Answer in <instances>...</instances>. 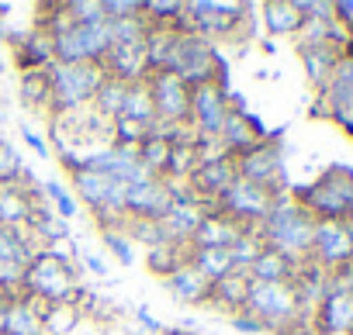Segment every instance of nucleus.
I'll list each match as a JSON object with an SVG mask.
<instances>
[{
    "label": "nucleus",
    "mask_w": 353,
    "mask_h": 335,
    "mask_svg": "<svg viewBox=\"0 0 353 335\" xmlns=\"http://www.w3.org/2000/svg\"><path fill=\"white\" fill-rule=\"evenodd\" d=\"M73 263H80V270L87 266V270H90L94 277H108V270H111V266H108V259H104L101 252H90V249H80L77 242H73Z\"/></svg>",
    "instance_id": "obj_43"
},
{
    "label": "nucleus",
    "mask_w": 353,
    "mask_h": 335,
    "mask_svg": "<svg viewBox=\"0 0 353 335\" xmlns=\"http://www.w3.org/2000/svg\"><path fill=\"white\" fill-rule=\"evenodd\" d=\"M229 118V90L219 83H205L191 90V128L205 138H219L222 125Z\"/></svg>",
    "instance_id": "obj_14"
},
{
    "label": "nucleus",
    "mask_w": 353,
    "mask_h": 335,
    "mask_svg": "<svg viewBox=\"0 0 353 335\" xmlns=\"http://www.w3.org/2000/svg\"><path fill=\"white\" fill-rule=\"evenodd\" d=\"M8 49H11V63L14 69L25 73H39L49 69L52 59V35L42 28H28V32H8Z\"/></svg>",
    "instance_id": "obj_15"
},
{
    "label": "nucleus",
    "mask_w": 353,
    "mask_h": 335,
    "mask_svg": "<svg viewBox=\"0 0 353 335\" xmlns=\"http://www.w3.org/2000/svg\"><path fill=\"white\" fill-rule=\"evenodd\" d=\"M194 138H198V135H194ZM194 138H181V142H173V145H170V159H166V180H191V177H194V170L201 166Z\"/></svg>",
    "instance_id": "obj_30"
},
{
    "label": "nucleus",
    "mask_w": 353,
    "mask_h": 335,
    "mask_svg": "<svg viewBox=\"0 0 353 335\" xmlns=\"http://www.w3.org/2000/svg\"><path fill=\"white\" fill-rule=\"evenodd\" d=\"M145 87L152 97V121L191 128V87L184 80H176L173 73H149Z\"/></svg>",
    "instance_id": "obj_10"
},
{
    "label": "nucleus",
    "mask_w": 353,
    "mask_h": 335,
    "mask_svg": "<svg viewBox=\"0 0 353 335\" xmlns=\"http://www.w3.org/2000/svg\"><path fill=\"white\" fill-rule=\"evenodd\" d=\"M42 197H46V204L52 208V215H59L63 221H73L77 215H80V204H77V197H73V191L63 184V180H42Z\"/></svg>",
    "instance_id": "obj_32"
},
{
    "label": "nucleus",
    "mask_w": 353,
    "mask_h": 335,
    "mask_svg": "<svg viewBox=\"0 0 353 335\" xmlns=\"http://www.w3.org/2000/svg\"><path fill=\"white\" fill-rule=\"evenodd\" d=\"M66 11L77 25H94V21H104V11H101V0H66Z\"/></svg>",
    "instance_id": "obj_42"
},
{
    "label": "nucleus",
    "mask_w": 353,
    "mask_h": 335,
    "mask_svg": "<svg viewBox=\"0 0 353 335\" xmlns=\"http://www.w3.org/2000/svg\"><path fill=\"white\" fill-rule=\"evenodd\" d=\"M80 266L73 263V242L42 249L21 277V294L42 304H70L80 287Z\"/></svg>",
    "instance_id": "obj_1"
},
{
    "label": "nucleus",
    "mask_w": 353,
    "mask_h": 335,
    "mask_svg": "<svg viewBox=\"0 0 353 335\" xmlns=\"http://www.w3.org/2000/svg\"><path fill=\"white\" fill-rule=\"evenodd\" d=\"M294 273H298V263H291L288 256H281V252H274V249H267V246H263V252L253 259V266L246 270V277L256 280V283H291Z\"/></svg>",
    "instance_id": "obj_22"
},
{
    "label": "nucleus",
    "mask_w": 353,
    "mask_h": 335,
    "mask_svg": "<svg viewBox=\"0 0 353 335\" xmlns=\"http://www.w3.org/2000/svg\"><path fill=\"white\" fill-rule=\"evenodd\" d=\"M121 118H132V121H142V125H149V121L156 118V114H152V97H149V87H145V80L128 87V94H125V104H121Z\"/></svg>",
    "instance_id": "obj_35"
},
{
    "label": "nucleus",
    "mask_w": 353,
    "mask_h": 335,
    "mask_svg": "<svg viewBox=\"0 0 353 335\" xmlns=\"http://www.w3.org/2000/svg\"><path fill=\"white\" fill-rule=\"evenodd\" d=\"M243 311H250L274 335H288L291 328L301 325V318H312L301 307V301H298V294H294L291 283H256V280H250V287H246V307Z\"/></svg>",
    "instance_id": "obj_5"
},
{
    "label": "nucleus",
    "mask_w": 353,
    "mask_h": 335,
    "mask_svg": "<svg viewBox=\"0 0 353 335\" xmlns=\"http://www.w3.org/2000/svg\"><path fill=\"white\" fill-rule=\"evenodd\" d=\"M77 321H80V307H77L73 301H70V304H49L46 314H42L46 335H70Z\"/></svg>",
    "instance_id": "obj_36"
},
{
    "label": "nucleus",
    "mask_w": 353,
    "mask_h": 335,
    "mask_svg": "<svg viewBox=\"0 0 353 335\" xmlns=\"http://www.w3.org/2000/svg\"><path fill=\"white\" fill-rule=\"evenodd\" d=\"M49 87H52V97H49V111L52 118H63V114H80L90 107L101 80L108 76L104 66H94V63H83V66H63V63H52L49 69Z\"/></svg>",
    "instance_id": "obj_6"
},
{
    "label": "nucleus",
    "mask_w": 353,
    "mask_h": 335,
    "mask_svg": "<svg viewBox=\"0 0 353 335\" xmlns=\"http://www.w3.org/2000/svg\"><path fill=\"white\" fill-rule=\"evenodd\" d=\"M239 232H243V228L232 225L229 218H222V215H205V221L198 225V232H194V239H191V249H229Z\"/></svg>",
    "instance_id": "obj_24"
},
{
    "label": "nucleus",
    "mask_w": 353,
    "mask_h": 335,
    "mask_svg": "<svg viewBox=\"0 0 353 335\" xmlns=\"http://www.w3.org/2000/svg\"><path fill=\"white\" fill-rule=\"evenodd\" d=\"M188 263H191V246H176V242L166 239V242L145 249V266H149V273H156L159 280L170 277L173 270L188 266Z\"/></svg>",
    "instance_id": "obj_26"
},
{
    "label": "nucleus",
    "mask_w": 353,
    "mask_h": 335,
    "mask_svg": "<svg viewBox=\"0 0 353 335\" xmlns=\"http://www.w3.org/2000/svg\"><path fill=\"white\" fill-rule=\"evenodd\" d=\"M229 325H232L239 335H263V332H267V328H263V325L250 314V311H236V314L229 318Z\"/></svg>",
    "instance_id": "obj_45"
},
{
    "label": "nucleus",
    "mask_w": 353,
    "mask_h": 335,
    "mask_svg": "<svg viewBox=\"0 0 353 335\" xmlns=\"http://www.w3.org/2000/svg\"><path fill=\"white\" fill-rule=\"evenodd\" d=\"M18 97L25 107L32 111H49V97H52V87H49V73L39 69V73H25L21 83H18Z\"/></svg>",
    "instance_id": "obj_31"
},
{
    "label": "nucleus",
    "mask_w": 353,
    "mask_h": 335,
    "mask_svg": "<svg viewBox=\"0 0 353 335\" xmlns=\"http://www.w3.org/2000/svg\"><path fill=\"white\" fill-rule=\"evenodd\" d=\"M21 166H25V159L18 155V149H14L11 142L0 138V187H11V184H18Z\"/></svg>",
    "instance_id": "obj_40"
},
{
    "label": "nucleus",
    "mask_w": 353,
    "mask_h": 335,
    "mask_svg": "<svg viewBox=\"0 0 353 335\" xmlns=\"http://www.w3.org/2000/svg\"><path fill=\"white\" fill-rule=\"evenodd\" d=\"M277 197H284V194H274V191L256 187V184H250V180H236V184L212 204V215H222V218H229V221L239 225V228H260Z\"/></svg>",
    "instance_id": "obj_8"
},
{
    "label": "nucleus",
    "mask_w": 353,
    "mask_h": 335,
    "mask_svg": "<svg viewBox=\"0 0 353 335\" xmlns=\"http://www.w3.org/2000/svg\"><path fill=\"white\" fill-rule=\"evenodd\" d=\"M0 335H46L42 311L25 294L11 297V307H8V318H4V332Z\"/></svg>",
    "instance_id": "obj_23"
},
{
    "label": "nucleus",
    "mask_w": 353,
    "mask_h": 335,
    "mask_svg": "<svg viewBox=\"0 0 353 335\" xmlns=\"http://www.w3.org/2000/svg\"><path fill=\"white\" fill-rule=\"evenodd\" d=\"M42 249L32 242V235L25 228H0V263H14V266H28Z\"/></svg>",
    "instance_id": "obj_27"
},
{
    "label": "nucleus",
    "mask_w": 353,
    "mask_h": 335,
    "mask_svg": "<svg viewBox=\"0 0 353 335\" xmlns=\"http://www.w3.org/2000/svg\"><path fill=\"white\" fill-rule=\"evenodd\" d=\"M260 14H263V28L274 35V39H281V35H298L301 32V14L294 11V0H267V4L260 8Z\"/></svg>",
    "instance_id": "obj_25"
},
{
    "label": "nucleus",
    "mask_w": 353,
    "mask_h": 335,
    "mask_svg": "<svg viewBox=\"0 0 353 335\" xmlns=\"http://www.w3.org/2000/svg\"><path fill=\"white\" fill-rule=\"evenodd\" d=\"M108 52H111V21L73 25L70 32L52 39V59L63 66H83V63L101 66Z\"/></svg>",
    "instance_id": "obj_7"
},
{
    "label": "nucleus",
    "mask_w": 353,
    "mask_h": 335,
    "mask_svg": "<svg viewBox=\"0 0 353 335\" xmlns=\"http://www.w3.org/2000/svg\"><path fill=\"white\" fill-rule=\"evenodd\" d=\"M312 235H315V218L301 204H294L288 194L274 201L270 215L260 225L263 246L281 252V256H288L291 263L312 259Z\"/></svg>",
    "instance_id": "obj_2"
},
{
    "label": "nucleus",
    "mask_w": 353,
    "mask_h": 335,
    "mask_svg": "<svg viewBox=\"0 0 353 335\" xmlns=\"http://www.w3.org/2000/svg\"><path fill=\"white\" fill-rule=\"evenodd\" d=\"M219 56H222L219 45H212L201 35H176V32H170V42H166V52H163V63H159L156 73H173L176 80H184L194 90V87L215 83Z\"/></svg>",
    "instance_id": "obj_4"
},
{
    "label": "nucleus",
    "mask_w": 353,
    "mask_h": 335,
    "mask_svg": "<svg viewBox=\"0 0 353 335\" xmlns=\"http://www.w3.org/2000/svg\"><path fill=\"white\" fill-rule=\"evenodd\" d=\"M46 197H32L21 187H0V228H28L35 208H42Z\"/></svg>",
    "instance_id": "obj_18"
},
{
    "label": "nucleus",
    "mask_w": 353,
    "mask_h": 335,
    "mask_svg": "<svg viewBox=\"0 0 353 335\" xmlns=\"http://www.w3.org/2000/svg\"><path fill=\"white\" fill-rule=\"evenodd\" d=\"M145 142V125L132 118H114L111 121V145L118 149H139Z\"/></svg>",
    "instance_id": "obj_37"
},
{
    "label": "nucleus",
    "mask_w": 353,
    "mask_h": 335,
    "mask_svg": "<svg viewBox=\"0 0 353 335\" xmlns=\"http://www.w3.org/2000/svg\"><path fill=\"white\" fill-rule=\"evenodd\" d=\"M201 221H205V208H201V204H173L170 215H166L159 225H163V235H166L170 242L191 246V239H194V232H198Z\"/></svg>",
    "instance_id": "obj_20"
},
{
    "label": "nucleus",
    "mask_w": 353,
    "mask_h": 335,
    "mask_svg": "<svg viewBox=\"0 0 353 335\" xmlns=\"http://www.w3.org/2000/svg\"><path fill=\"white\" fill-rule=\"evenodd\" d=\"M191 270H198V277L208 283H219L222 277L236 273L229 249H191Z\"/></svg>",
    "instance_id": "obj_29"
},
{
    "label": "nucleus",
    "mask_w": 353,
    "mask_h": 335,
    "mask_svg": "<svg viewBox=\"0 0 353 335\" xmlns=\"http://www.w3.org/2000/svg\"><path fill=\"white\" fill-rule=\"evenodd\" d=\"M11 297H18V294H4V290H0V332H4V318H8V307H11Z\"/></svg>",
    "instance_id": "obj_47"
},
{
    "label": "nucleus",
    "mask_w": 353,
    "mask_h": 335,
    "mask_svg": "<svg viewBox=\"0 0 353 335\" xmlns=\"http://www.w3.org/2000/svg\"><path fill=\"white\" fill-rule=\"evenodd\" d=\"M125 94H128V83H121V80H114V76H104L101 87H97V94H94V100H90V111H94L101 121L111 125L114 118H121Z\"/></svg>",
    "instance_id": "obj_28"
},
{
    "label": "nucleus",
    "mask_w": 353,
    "mask_h": 335,
    "mask_svg": "<svg viewBox=\"0 0 353 335\" xmlns=\"http://www.w3.org/2000/svg\"><path fill=\"white\" fill-rule=\"evenodd\" d=\"M101 246L108 249L111 259H118L121 266H132L135 263V249L128 242V235L121 228H101Z\"/></svg>",
    "instance_id": "obj_39"
},
{
    "label": "nucleus",
    "mask_w": 353,
    "mask_h": 335,
    "mask_svg": "<svg viewBox=\"0 0 353 335\" xmlns=\"http://www.w3.org/2000/svg\"><path fill=\"white\" fill-rule=\"evenodd\" d=\"M21 138H25V145H28V149H32L39 159H52V149H49V142H46V138H42V135H39L32 125H21Z\"/></svg>",
    "instance_id": "obj_44"
},
{
    "label": "nucleus",
    "mask_w": 353,
    "mask_h": 335,
    "mask_svg": "<svg viewBox=\"0 0 353 335\" xmlns=\"http://www.w3.org/2000/svg\"><path fill=\"white\" fill-rule=\"evenodd\" d=\"M312 114H322V118L336 121L353 138V42L346 45L343 59L336 63L329 83L319 90V104L312 107Z\"/></svg>",
    "instance_id": "obj_9"
},
{
    "label": "nucleus",
    "mask_w": 353,
    "mask_h": 335,
    "mask_svg": "<svg viewBox=\"0 0 353 335\" xmlns=\"http://www.w3.org/2000/svg\"><path fill=\"white\" fill-rule=\"evenodd\" d=\"M139 155V166L149 173V177H166V159H170V142H159V138H149L135 149Z\"/></svg>",
    "instance_id": "obj_34"
},
{
    "label": "nucleus",
    "mask_w": 353,
    "mask_h": 335,
    "mask_svg": "<svg viewBox=\"0 0 353 335\" xmlns=\"http://www.w3.org/2000/svg\"><path fill=\"white\" fill-rule=\"evenodd\" d=\"M121 232L128 235V242H142L145 249L166 242L163 225H159V221H145V218H125V228H121Z\"/></svg>",
    "instance_id": "obj_38"
},
{
    "label": "nucleus",
    "mask_w": 353,
    "mask_h": 335,
    "mask_svg": "<svg viewBox=\"0 0 353 335\" xmlns=\"http://www.w3.org/2000/svg\"><path fill=\"white\" fill-rule=\"evenodd\" d=\"M236 173L239 180H250L274 194H288L284 191V155H281V145H274V138L256 142L253 149L236 155Z\"/></svg>",
    "instance_id": "obj_11"
},
{
    "label": "nucleus",
    "mask_w": 353,
    "mask_h": 335,
    "mask_svg": "<svg viewBox=\"0 0 353 335\" xmlns=\"http://www.w3.org/2000/svg\"><path fill=\"white\" fill-rule=\"evenodd\" d=\"M312 263L329 270L353 263V225L350 221H315L312 235Z\"/></svg>",
    "instance_id": "obj_12"
},
{
    "label": "nucleus",
    "mask_w": 353,
    "mask_h": 335,
    "mask_svg": "<svg viewBox=\"0 0 353 335\" xmlns=\"http://www.w3.org/2000/svg\"><path fill=\"white\" fill-rule=\"evenodd\" d=\"M246 287H250V277L236 270V273H229V277H222L219 283L208 287V301H205V304L232 318L236 311L246 307Z\"/></svg>",
    "instance_id": "obj_19"
},
{
    "label": "nucleus",
    "mask_w": 353,
    "mask_h": 335,
    "mask_svg": "<svg viewBox=\"0 0 353 335\" xmlns=\"http://www.w3.org/2000/svg\"><path fill=\"white\" fill-rule=\"evenodd\" d=\"M288 197L294 204H301L315 221H346L353 215V170L336 162L315 184L291 187Z\"/></svg>",
    "instance_id": "obj_3"
},
{
    "label": "nucleus",
    "mask_w": 353,
    "mask_h": 335,
    "mask_svg": "<svg viewBox=\"0 0 353 335\" xmlns=\"http://www.w3.org/2000/svg\"><path fill=\"white\" fill-rule=\"evenodd\" d=\"M163 287L170 290L173 301H181V304H205L212 283L201 280L198 270H191V263H188V266H181V270H173L170 277H163Z\"/></svg>",
    "instance_id": "obj_21"
},
{
    "label": "nucleus",
    "mask_w": 353,
    "mask_h": 335,
    "mask_svg": "<svg viewBox=\"0 0 353 335\" xmlns=\"http://www.w3.org/2000/svg\"><path fill=\"white\" fill-rule=\"evenodd\" d=\"M135 321H139V328H142V332H149V335H163V325L152 318V311H149L145 304H139V307H135Z\"/></svg>",
    "instance_id": "obj_46"
},
{
    "label": "nucleus",
    "mask_w": 353,
    "mask_h": 335,
    "mask_svg": "<svg viewBox=\"0 0 353 335\" xmlns=\"http://www.w3.org/2000/svg\"><path fill=\"white\" fill-rule=\"evenodd\" d=\"M173 208V194L166 177H145L142 184L125 187V218H145L163 221Z\"/></svg>",
    "instance_id": "obj_13"
},
{
    "label": "nucleus",
    "mask_w": 353,
    "mask_h": 335,
    "mask_svg": "<svg viewBox=\"0 0 353 335\" xmlns=\"http://www.w3.org/2000/svg\"><path fill=\"white\" fill-rule=\"evenodd\" d=\"M104 21H128V18H142V0H101Z\"/></svg>",
    "instance_id": "obj_41"
},
{
    "label": "nucleus",
    "mask_w": 353,
    "mask_h": 335,
    "mask_svg": "<svg viewBox=\"0 0 353 335\" xmlns=\"http://www.w3.org/2000/svg\"><path fill=\"white\" fill-rule=\"evenodd\" d=\"M263 252V239H260V228H243L236 235V242L229 246V256H232V266L239 273H246L253 266V259Z\"/></svg>",
    "instance_id": "obj_33"
},
{
    "label": "nucleus",
    "mask_w": 353,
    "mask_h": 335,
    "mask_svg": "<svg viewBox=\"0 0 353 335\" xmlns=\"http://www.w3.org/2000/svg\"><path fill=\"white\" fill-rule=\"evenodd\" d=\"M312 321L322 335H353V290H325Z\"/></svg>",
    "instance_id": "obj_16"
},
{
    "label": "nucleus",
    "mask_w": 353,
    "mask_h": 335,
    "mask_svg": "<svg viewBox=\"0 0 353 335\" xmlns=\"http://www.w3.org/2000/svg\"><path fill=\"white\" fill-rule=\"evenodd\" d=\"M298 59L308 73V83L315 90H322L336 69V63L343 59V49L332 45V42H298Z\"/></svg>",
    "instance_id": "obj_17"
}]
</instances>
